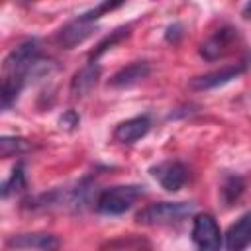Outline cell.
Instances as JSON below:
<instances>
[{"label":"cell","mask_w":251,"mask_h":251,"mask_svg":"<svg viewBox=\"0 0 251 251\" xmlns=\"http://www.w3.org/2000/svg\"><path fill=\"white\" fill-rule=\"evenodd\" d=\"M194 214L192 202H155L135 214V222L141 226H169L178 224Z\"/></svg>","instance_id":"6da1fadb"},{"label":"cell","mask_w":251,"mask_h":251,"mask_svg":"<svg viewBox=\"0 0 251 251\" xmlns=\"http://www.w3.org/2000/svg\"><path fill=\"white\" fill-rule=\"evenodd\" d=\"M141 194H143V186H137V184L112 186L98 194L94 208H96V212H100L104 216H120V214H126L127 210H131Z\"/></svg>","instance_id":"7a4b0ae2"},{"label":"cell","mask_w":251,"mask_h":251,"mask_svg":"<svg viewBox=\"0 0 251 251\" xmlns=\"http://www.w3.org/2000/svg\"><path fill=\"white\" fill-rule=\"evenodd\" d=\"M41 55V45L35 37L31 39H25L22 41L18 47H14L6 59H4V75L6 73H14V75H22L25 80H27V71L29 67L39 59Z\"/></svg>","instance_id":"3957f363"},{"label":"cell","mask_w":251,"mask_h":251,"mask_svg":"<svg viewBox=\"0 0 251 251\" xmlns=\"http://www.w3.org/2000/svg\"><path fill=\"white\" fill-rule=\"evenodd\" d=\"M245 71H247V61H239V63H233V65H224V67H220L216 71H210V73H204L200 76L190 78L188 80V88L196 90V92L212 90V88L224 86V84L239 78Z\"/></svg>","instance_id":"277c9868"},{"label":"cell","mask_w":251,"mask_h":251,"mask_svg":"<svg viewBox=\"0 0 251 251\" xmlns=\"http://www.w3.org/2000/svg\"><path fill=\"white\" fill-rule=\"evenodd\" d=\"M190 235H192V243L202 251H214V249H220L222 245V233H220L218 222L208 212L194 216Z\"/></svg>","instance_id":"5b68a950"},{"label":"cell","mask_w":251,"mask_h":251,"mask_svg":"<svg viewBox=\"0 0 251 251\" xmlns=\"http://www.w3.org/2000/svg\"><path fill=\"white\" fill-rule=\"evenodd\" d=\"M237 37H239V33H237L235 27H231V25L220 27L206 41L200 43L198 53H200V57L204 61H210V63L212 61H218V59H222V57H226L229 53V49L237 41Z\"/></svg>","instance_id":"8992f818"},{"label":"cell","mask_w":251,"mask_h":251,"mask_svg":"<svg viewBox=\"0 0 251 251\" xmlns=\"http://www.w3.org/2000/svg\"><path fill=\"white\" fill-rule=\"evenodd\" d=\"M149 173L159 180L167 192H178L188 180V169L180 161H165L149 169Z\"/></svg>","instance_id":"52a82bcc"},{"label":"cell","mask_w":251,"mask_h":251,"mask_svg":"<svg viewBox=\"0 0 251 251\" xmlns=\"http://www.w3.org/2000/svg\"><path fill=\"white\" fill-rule=\"evenodd\" d=\"M94 33V25L92 22H86L82 20L80 16L73 22H69L67 25H63L57 35H55V41L63 47V49H73L76 45H80L82 41H86L90 35Z\"/></svg>","instance_id":"ba28073f"},{"label":"cell","mask_w":251,"mask_h":251,"mask_svg":"<svg viewBox=\"0 0 251 251\" xmlns=\"http://www.w3.org/2000/svg\"><path fill=\"white\" fill-rule=\"evenodd\" d=\"M151 129V120L149 116H135V118H129V120H124L120 122L116 127H114V139L118 143H135L137 139H141L143 135H147V131Z\"/></svg>","instance_id":"9c48e42d"},{"label":"cell","mask_w":251,"mask_h":251,"mask_svg":"<svg viewBox=\"0 0 251 251\" xmlns=\"http://www.w3.org/2000/svg\"><path fill=\"white\" fill-rule=\"evenodd\" d=\"M100 75H102V67L96 63V61H90L88 65H84L82 69H78L73 78H71V84H69V90L75 98H80V96H86L100 80Z\"/></svg>","instance_id":"30bf717a"},{"label":"cell","mask_w":251,"mask_h":251,"mask_svg":"<svg viewBox=\"0 0 251 251\" xmlns=\"http://www.w3.org/2000/svg\"><path fill=\"white\" fill-rule=\"evenodd\" d=\"M59 239L51 233H18L10 235L6 239L8 249H41V251H51L59 247Z\"/></svg>","instance_id":"8fae6325"},{"label":"cell","mask_w":251,"mask_h":251,"mask_svg":"<svg viewBox=\"0 0 251 251\" xmlns=\"http://www.w3.org/2000/svg\"><path fill=\"white\" fill-rule=\"evenodd\" d=\"M151 73V67L147 61H135L127 67H122L120 71H116L110 80H108V86L112 88H129L141 80H145Z\"/></svg>","instance_id":"7c38bea8"},{"label":"cell","mask_w":251,"mask_h":251,"mask_svg":"<svg viewBox=\"0 0 251 251\" xmlns=\"http://www.w3.org/2000/svg\"><path fill=\"white\" fill-rule=\"evenodd\" d=\"M224 245L229 251H239L245 249L251 243V212L241 214L226 231L224 235Z\"/></svg>","instance_id":"4fadbf2b"},{"label":"cell","mask_w":251,"mask_h":251,"mask_svg":"<svg viewBox=\"0 0 251 251\" xmlns=\"http://www.w3.org/2000/svg\"><path fill=\"white\" fill-rule=\"evenodd\" d=\"M129 33H131V27L129 25H122V27H116L114 31H110L108 35H104L98 43H96V47L88 53V59L90 61H96L98 57H102L106 51H110L114 45H118L120 41H124V39H127L129 37Z\"/></svg>","instance_id":"5bb4252c"},{"label":"cell","mask_w":251,"mask_h":251,"mask_svg":"<svg viewBox=\"0 0 251 251\" xmlns=\"http://www.w3.org/2000/svg\"><path fill=\"white\" fill-rule=\"evenodd\" d=\"M243 192H245V180L241 176H237V175L226 176L224 182H222V186H220V196H222V200H224L226 206L235 204L241 198Z\"/></svg>","instance_id":"9a60e30c"},{"label":"cell","mask_w":251,"mask_h":251,"mask_svg":"<svg viewBox=\"0 0 251 251\" xmlns=\"http://www.w3.org/2000/svg\"><path fill=\"white\" fill-rule=\"evenodd\" d=\"M29 149V141L24 139V137H16V135H4L0 139V155L4 159L8 157H16V155H22Z\"/></svg>","instance_id":"2e32d148"},{"label":"cell","mask_w":251,"mask_h":251,"mask_svg":"<svg viewBox=\"0 0 251 251\" xmlns=\"http://www.w3.org/2000/svg\"><path fill=\"white\" fill-rule=\"evenodd\" d=\"M25 186H27V178H25L24 165H16L10 178L4 180V184H2V198H8L14 192H22Z\"/></svg>","instance_id":"e0dca14e"},{"label":"cell","mask_w":251,"mask_h":251,"mask_svg":"<svg viewBox=\"0 0 251 251\" xmlns=\"http://www.w3.org/2000/svg\"><path fill=\"white\" fill-rule=\"evenodd\" d=\"M122 4H126V0H104V2H102L100 6H96L94 10L80 14V18L86 20V22H94V20H98L102 14H108V12L116 10V8H120Z\"/></svg>","instance_id":"ac0fdd59"},{"label":"cell","mask_w":251,"mask_h":251,"mask_svg":"<svg viewBox=\"0 0 251 251\" xmlns=\"http://www.w3.org/2000/svg\"><path fill=\"white\" fill-rule=\"evenodd\" d=\"M116 247H120V249H137V247H149V243L147 241H143V239H114V241H106V243H102V249H116Z\"/></svg>","instance_id":"d6986e66"},{"label":"cell","mask_w":251,"mask_h":251,"mask_svg":"<svg viewBox=\"0 0 251 251\" xmlns=\"http://www.w3.org/2000/svg\"><path fill=\"white\" fill-rule=\"evenodd\" d=\"M78 124H80V116L75 110H65L59 116V127L65 131H75L78 127Z\"/></svg>","instance_id":"ffe728a7"},{"label":"cell","mask_w":251,"mask_h":251,"mask_svg":"<svg viewBox=\"0 0 251 251\" xmlns=\"http://www.w3.org/2000/svg\"><path fill=\"white\" fill-rule=\"evenodd\" d=\"M182 29H184V27H182L180 24H171V25L167 27V31H165V39H167L169 43H178V41L182 39V35H184Z\"/></svg>","instance_id":"44dd1931"},{"label":"cell","mask_w":251,"mask_h":251,"mask_svg":"<svg viewBox=\"0 0 251 251\" xmlns=\"http://www.w3.org/2000/svg\"><path fill=\"white\" fill-rule=\"evenodd\" d=\"M241 16H243L245 20H249V18H251V0H247V2H245L243 10H241Z\"/></svg>","instance_id":"7402d4cb"},{"label":"cell","mask_w":251,"mask_h":251,"mask_svg":"<svg viewBox=\"0 0 251 251\" xmlns=\"http://www.w3.org/2000/svg\"><path fill=\"white\" fill-rule=\"evenodd\" d=\"M24 2H29V0H24Z\"/></svg>","instance_id":"603a6c76"}]
</instances>
